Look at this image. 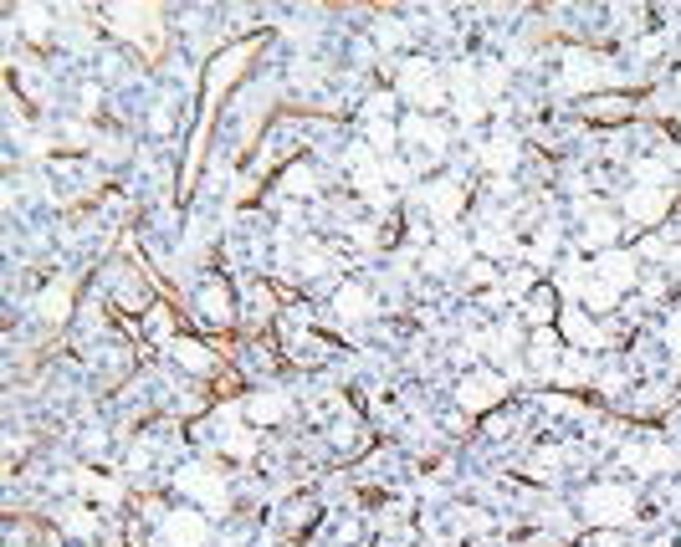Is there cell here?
I'll return each instance as SVG.
<instances>
[{"instance_id":"4","label":"cell","mask_w":681,"mask_h":547,"mask_svg":"<svg viewBox=\"0 0 681 547\" xmlns=\"http://www.w3.org/2000/svg\"><path fill=\"white\" fill-rule=\"evenodd\" d=\"M394 93L405 102H415V108H441V102L451 98L446 87H441V72H435L426 57H415L400 67V82H394Z\"/></svg>"},{"instance_id":"7","label":"cell","mask_w":681,"mask_h":547,"mask_svg":"<svg viewBox=\"0 0 681 547\" xmlns=\"http://www.w3.org/2000/svg\"><path fill=\"white\" fill-rule=\"evenodd\" d=\"M410 205H420L441 230H451V221L461 215V205H466V189H461L456 180H441V184H431V189H415Z\"/></svg>"},{"instance_id":"24","label":"cell","mask_w":681,"mask_h":547,"mask_svg":"<svg viewBox=\"0 0 681 547\" xmlns=\"http://www.w3.org/2000/svg\"><path fill=\"white\" fill-rule=\"evenodd\" d=\"M16 20H21V31L31 41H46V31H52V11H46V5H36V0H26L21 11H16Z\"/></svg>"},{"instance_id":"28","label":"cell","mask_w":681,"mask_h":547,"mask_svg":"<svg viewBox=\"0 0 681 547\" xmlns=\"http://www.w3.org/2000/svg\"><path fill=\"white\" fill-rule=\"evenodd\" d=\"M282 189H288V195H312V189H318V174H312L308 164H288V174H282Z\"/></svg>"},{"instance_id":"31","label":"cell","mask_w":681,"mask_h":547,"mask_svg":"<svg viewBox=\"0 0 681 547\" xmlns=\"http://www.w3.org/2000/svg\"><path fill=\"white\" fill-rule=\"evenodd\" d=\"M533 286H538V271L533 266H517L513 277H507V297H528Z\"/></svg>"},{"instance_id":"20","label":"cell","mask_w":681,"mask_h":547,"mask_svg":"<svg viewBox=\"0 0 681 547\" xmlns=\"http://www.w3.org/2000/svg\"><path fill=\"white\" fill-rule=\"evenodd\" d=\"M174 358H180V368H190V374H200V379H210L215 374V353H210L206 343H195V338H174Z\"/></svg>"},{"instance_id":"27","label":"cell","mask_w":681,"mask_h":547,"mask_svg":"<svg viewBox=\"0 0 681 547\" xmlns=\"http://www.w3.org/2000/svg\"><path fill=\"white\" fill-rule=\"evenodd\" d=\"M144 327H149L154 343H174V312H169V307H149Z\"/></svg>"},{"instance_id":"34","label":"cell","mask_w":681,"mask_h":547,"mask_svg":"<svg viewBox=\"0 0 681 547\" xmlns=\"http://www.w3.org/2000/svg\"><path fill=\"white\" fill-rule=\"evenodd\" d=\"M466 282H476V286L492 282V286H497V266H492V261H472V266H466Z\"/></svg>"},{"instance_id":"19","label":"cell","mask_w":681,"mask_h":547,"mask_svg":"<svg viewBox=\"0 0 681 547\" xmlns=\"http://www.w3.org/2000/svg\"><path fill=\"white\" fill-rule=\"evenodd\" d=\"M369 292H364V286H353V282H344L338 286V292H333V312H338V318H344V323H364V318H369Z\"/></svg>"},{"instance_id":"26","label":"cell","mask_w":681,"mask_h":547,"mask_svg":"<svg viewBox=\"0 0 681 547\" xmlns=\"http://www.w3.org/2000/svg\"><path fill=\"white\" fill-rule=\"evenodd\" d=\"M584 379H589V358L584 353H563L554 368V384H584Z\"/></svg>"},{"instance_id":"1","label":"cell","mask_w":681,"mask_h":547,"mask_svg":"<svg viewBox=\"0 0 681 547\" xmlns=\"http://www.w3.org/2000/svg\"><path fill=\"white\" fill-rule=\"evenodd\" d=\"M251 57H256V41H236V46H226L221 57L210 61V72H206V108H200V128H195V143H190V164H185V189L195 184V169H200V149H206L210 118H215L221 98L231 93V82L247 72V61H251Z\"/></svg>"},{"instance_id":"13","label":"cell","mask_w":681,"mask_h":547,"mask_svg":"<svg viewBox=\"0 0 681 547\" xmlns=\"http://www.w3.org/2000/svg\"><path fill=\"white\" fill-rule=\"evenodd\" d=\"M517 159H523V149H517V139L507 133V128L492 133L487 149H482V164H487V174H492V180H507V174L517 169Z\"/></svg>"},{"instance_id":"2","label":"cell","mask_w":681,"mask_h":547,"mask_svg":"<svg viewBox=\"0 0 681 547\" xmlns=\"http://www.w3.org/2000/svg\"><path fill=\"white\" fill-rule=\"evenodd\" d=\"M108 20H113V31H118L128 46H139L144 57H159V36H165V11H159V5L124 0V5L108 11Z\"/></svg>"},{"instance_id":"25","label":"cell","mask_w":681,"mask_h":547,"mask_svg":"<svg viewBox=\"0 0 681 547\" xmlns=\"http://www.w3.org/2000/svg\"><path fill=\"white\" fill-rule=\"evenodd\" d=\"M394 139H400V128L390 118H364V143H369L374 154H390Z\"/></svg>"},{"instance_id":"33","label":"cell","mask_w":681,"mask_h":547,"mask_svg":"<svg viewBox=\"0 0 681 547\" xmlns=\"http://www.w3.org/2000/svg\"><path fill=\"white\" fill-rule=\"evenodd\" d=\"M636 180H640V184H666V164L640 159V164H636Z\"/></svg>"},{"instance_id":"14","label":"cell","mask_w":681,"mask_h":547,"mask_svg":"<svg viewBox=\"0 0 681 547\" xmlns=\"http://www.w3.org/2000/svg\"><path fill=\"white\" fill-rule=\"evenodd\" d=\"M595 277L604 286L625 292V286H636V256H630V251H599V256H595Z\"/></svg>"},{"instance_id":"23","label":"cell","mask_w":681,"mask_h":547,"mask_svg":"<svg viewBox=\"0 0 681 547\" xmlns=\"http://www.w3.org/2000/svg\"><path fill=\"white\" fill-rule=\"evenodd\" d=\"M615 302H620L615 286H604L599 277H589V282H584V297H579V307H584V312H615Z\"/></svg>"},{"instance_id":"12","label":"cell","mask_w":681,"mask_h":547,"mask_svg":"<svg viewBox=\"0 0 681 547\" xmlns=\"http://www.w3.org/2000/svg\"><path fill=\"white\" fill-rule=\"evenodd\" d=\"M72 302H77V286L67 282V277H57L52 286H42V297H36V318H42L46 327H62L67 318H72Z\"/></svg>"},{"instance_id":"21","label":"cell","mask_w":681,"mask_h":547,"mask_svg":"<svg viewBox=\"0 0 681 547\" xmlns=\"http://www.w3.org/2000/svg\"><path fill=\"white\" fill-rule=\"evenodd\" d=\"M528 358L538 364V374H548V379H554V368H558L554 327H533V343H528Z\"/></svg>"},{"instance_id":"17","label":"cell","mask_w":681,"mask_h":547,"mask_svg":"<svg viewBox=\"0 0 681 547\" xmlns=\"http://www.w3.org/2000/svg\"><path fill=\"white\" fill-rule=\"evenodd\" d=\"M195 307H200V318L206 323H215V327H226L231 323V297H226V282H215L210 277L200 292H195Z\"/></svg>"},{"instance_id":"15","label":"cell","mask_w":681,"mask_h":547,"mask_svg":"<svg viewBox=\"0 0 681 547\" xmlns=\"http://www.w3.org/2000/svg\"><path fill=\"white\" fill-rule=\"evenodd\" d=\"M579 215H584V241L589 245H610L620 236V221L610 210H599V200H584L579 205Z\"/></svg>"},{"instance_id":"16","label":"cell","mask_w":681,"mask_h":547,"mask_svg":"<svg viewBox=\"0 0 681 547\" xmlns=\"http://www.w3.org/2000/svg\"><path fill=\"white\" fill-rule=\"evenodd\" d=\"M400 139L420 143V149H431V154H441V149H446V128H441L435 118H426V113H410V118L400 123Z\"/></svg>"},{"instance_id":"9","label":"cell","mask_w":681,"mask_h":547,"mask_svg":"<svg viewBox=\"0 0 681 547\" xmlns=\"http://www.w3.org/2000/svg\"><path fill=\"white\" fill-rule=\"evenodd\" d=\"M666 210H671V189L666 184H636L625 195V221H636V225H661Z\"/></svg>"},{"instance_id":"5","label":"cell","mask_w":681,"mask_h":547,"mask_svg":"<svg viewBox=\"0 0 681 547\" xmlns=\"http://www.w3.org/2000/svg\"><path fill=\"white\" fill-rule=\"evenodd\" d=\"M579 507H584V517H589L595 527H620V522H630L636 496H630L625 487H589Z\"/></svg>"},{"instance_id":"35","label":"cell","mask_w":681,"mask_h":547,"mask_svg":"<svg viewBox=\"0 0 681 547\" xmlns=\"http://www.w3.org/2000/svg\"><path fill=\"white\" fill-rule=\"evenodd\" d=\"M410 174H415V164H400V159H385V180H390V184H410Z\"/></svg>"},{"instance_id":"29","label":"cell","mask_w":681,"mask_h":547,"mask_svg":"<svg viewBox=\"0 0 681 547\" xmlns=\"http://www.w3.org/2000/svg\"><path fill=\"white\" fill-rule=\"evenodd\" d=\"M502 93H507V67H502V61H487V67H482V98L492 102V98H502Z\"/></svg>"},{"instance_id":"3","label":"cell","mask_w":681,"mask_h":547,"mask_svg":"<svg viewBox=\"0 0 681 547\" xmlns=\"http://www.w3.org/2000/svg\"><path fill=\"white\" fill-rule=\"evenodd\" d=\"M563 87L569 93H595V87H620L615 61H604L589 46H569L563 52Z\"/></svg>"},{"instance_id":"6","label":"cell","mask_w":681,"mask_h":547,"mask_svg":"<svg viewBox=\"0 0 681 547\" xmlns=\"http://www.w3.org/2000/svg\"><path fill=\"white\" fill-rule=\"evenodd\" d=\"M502 394H507V379L492 374V368H476V374H466V379L456 384V405L466 409V414H482V409L502 405Z\"/></svg>"},{"instance_id":"37","label":"cell","mask_w":681,"mask_h":547,"mask_svg":"<svg viewBox=\"0 0 681 547\" xmlns=\"http://www.w3.org/2000/svg\"><path fill=\"white\" fill-rule=\"evenodd\" d=\"M677 236H681V221H677Z\"/></svg>"},{"instance_id":"8","label":"cell","mask_w":681,"mask_h":547,"mask_svg":"<svg viewBox=\"0 0 681 547\" xmlns=\"http://www.w3.org/2000/svg\"><path fill=\"white\" fill-rule=\"evenodd\" d=\"M558 333H563L574 348H604V343H615V327L595 323L584 307H563V312H558Z\"/></svg>"},{"instance_id":"22","label":"cell","mask_w":681,"mask_h":547,"mask_svg":"<svg viewBox=\"0 0 681 547\" xmlns=\"http://www.w3.org/2000/svg\"><path fill=\"white\" fill-rule=\"evenodd\" d=\"M476 251H482L487 261H492V256H513V251H517V236L507 230V225H497V230L487 225V230L476 236Z\"/></svg>"},{"instance_id":"36","label":"cell","mask_w":681,"mask_h":547,"mask_svg":"<svg viewBox=\"0 0 681 547\" xmlns=\"http://www.w3.org/2000/svg\"><path fill=\"white\" fill-rule=\"evenodd\" d=\"M666 338H671V343L681 348V312H677V318H671V327H666Z\"/></svg>"},{"instance_id":"30","label":"cell","mask_w":681,"mask_h":547,"mask_svg":"<svg viewBox=\"0 0 681 547\" xmlns=\"http://www.w3.org/2000/svg\"><path fill=\"white\" fill-rule=\"evenodd\" d=\"M67 532H72V537H93V532H98V517L83 511V507H72L67 511Z\"/></svg>"},{"instance_id":"32","label":"cell","mask_w":681,"mask_h":547,"mask_svg":"<svg viewBox=\"0 0 681 547\" xmlns=\"http://www.w3.org/2000/svg\"><path fill=\"white\" fill-rule=\"evenodd\" d=\"M640 256H645V261H671L677 245H666L661 236H645V241H640Z\"/></svg>"},{"instance_id":"10","label":"cell","mask_w":681,"mask_h":547,"mask_svg":"<svg viewBox=\"0 0 681 547\" xmlns=\"http://www.w3.org/2000/svg\"><path fill=\"white\" fill-rule=\"evenodd\" d=\"M174 487L185 491L190 502H200L206 511H226V487H221V476L206 466H185L180 476H174Z\"/></svg>"},{"instance_id":"11","label":"cell","mask_w":681,"mask_h":547,"mask_svg":"<svg viewBox=\"0 0 681 547\" xmlns=\"http://www.w3.org/2000/svg\"><path fill=\"white\" fill-rule=\"evenodd\" d=\"M159 537H165V547H200V543L210 537L206 511H165V522H159Z\"/></svg>"},{"instance_id":"18","label":"cell","mask_w":681,"mask_h":547,"mask_svg":"<svg viewBox=\"0 0 681 547\" xmlns=\"http://www.w3.org/2000/svg\"><path fill=\"white\" fill-rule=\"evenodd\" d=\"M241 409H247L251 425H277V420L288 414V394H277V389H262V394H251Z\"/></svg>"}]
</instances>
